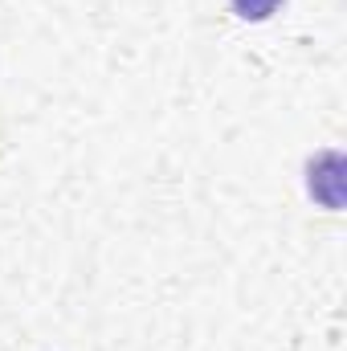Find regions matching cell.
Listing matches in <instances>:
<instances>
[{"label": "cell", "mask_w": 347, "mask_h": 351, "mask_svg": "<svg viewBox=\"0 0 347 351\" xmlns=\"http://www.w3.org/2000/svg\"><path fill=\"white\" fill-rule=\"evenodd\" d=\"M311 196H319L327 208L344 204V156L339 152H323L319 160H311Z\"/></svg>", "instance_id": "cell-1"}, {"label": "cell", "mask_w": 347, "mask_h": 351, "mask_svg": "<svg viewBox=\"0 0 347 351\" xmlns=\"http://www.w3.org/2000/svg\"><path fill=\"white\" fill-rule=\"evenodd\" d=\"M278 4L282 0H233V12L246 16V21H265V16L278 12Z\"/></svg>", "instance_id": "cell-2"}]
</instances>
